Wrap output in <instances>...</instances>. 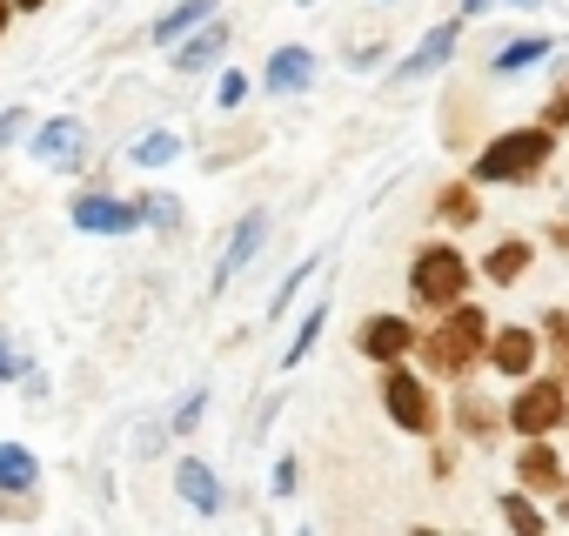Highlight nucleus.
I'll use <instances>...</instances> for the list:
<instances>
[{
  "instance_id": "nucleus-1",
  "label": "nucleus",
  "mask_w": 569,
  "mask_h": 536,
  "mask_svg": "<svg viewBox=\"0 0 569 536\" xmlns=\"http://www.w3.org/2000/svg\"><path fill=\"white\" fill-rule=\"evenodd\" d=\"M549 161H556V128L549 121H522V128H502L496 141L476 148L469 181L476 188H529V181H542Z\"/></svg>"
},
{
  "instance_id": "nucleus-2",
  "label": "nucleus",
  "mask_w": 569,
  "mask_h": 536,
  "mask_svg": "<svg viewBox=\"0 0 569 536\" xmlns=\"http://www.w3.org/2000/svg\"><path fill=\"white\" fill-rule=\"evenodd\" d=\"M489 329H496V322H489L476 302H456V309H442L436 329L416 336V356H422L442 383H469V376L489 363Z\"/></svg>"
},
{
  "instance_id": "nucleus-3",
  "label": "nucleus",
  "mask_w": 569,
  "mask_h": 536,
  "mask_svg": "<svg viewBox=\"0 0 569 536\" xmlns=\"http://www.w3.org/2000/svg\"><path fill=\"white\" fill-rule=\"evenodd\" d=\"M469 282H476V261H469L456 241H422V248L409 255V296H416L429 316L469 302Z\"/></svg>"
},
{
  "instance_id": "nucleus-4",
  "label": "nucleus",
  "mask_w": 569,
  "mask_h": 536,
  "mask_svg": "<svg viewBox=\"0 0 569 536\" xmlns=\"http://www.w3.org/2000/svg\"><path fill=\"white\" fill-rule=\"evenodd\" d=\"M382 409H389V423L402 429V436H436L442 429V409H436V389L409 369V356L402 363H382Z\"/></svg>"
},
{
  "instance_id": "nucleus-5",
  "label": "nucleus",
  "mask_w": 569,
  "mask_h": 536,
  "mask_svg": "<svg viewBox=\"0 0 569 536\" xmlns=\"http://www.w3.org/2000/svg\"><path fill=\"white\" fill-rule=\"evenodd\" d=\"M502 416H509L516 436H556V429L569 423V383H562L556 369H549V376L536 369V376L516 383V396L502 403Z\"/></svg>"
},
{
  "instance_id": "nucleus-6",
  "label": "nucleus",
  "mask_w": 569,
  "mask_h": 536,
  "mask_svg": "<svg viewBox=\"0 0 569 536\" xmlns=\"http://www.w3.org/2000/svg\"><path fill=\"white\" fill-rule=\"evenodd\" d=\"M28 155L54 175H81L88 168V121L81 115H48L34 135H28Z\"/></svg>"
},
{
  "instance_id": "nucleus-7",
  "label": "nucleus",
  "mask_w": 569,
  "mask_h": 536,
  "mask_svg": "<svg viewBox=\"0 0 569 536\" xmlns=\"http://www.w3.org/2000/svg\"><path fill=\"white\" fill-rule=\"evenodd\" d=\"M456 54H462V21H436V28L409 48V61H402L389 81H396V88H409V81H436Z\"/></svg>"
},
{
  "instance_id": "nucleus-8",
  "label": "nucleus",
  "mask_w": 569,
  "mask_h": 536,
  "mask_svg": "<svg viewBox=\"0 0 569 536\" xmlns=\"http://www.w3.org/2000/svg\"><path fill=\"white\" fill-rule=\"evenodd\" d=\"M416 336H422V329H416L409 316L382 309V316H369V322L356 329V356H369V363L382 369V363H402V356H416Z\"/></svg>"
},
{
  "instance_id": "nucleus-9",
  "label": "nucleus",
  "mask_w": 569,
  "mask_h": 536,
  "mask_svg": "<svg viewBox=\"0 0 569 536\" xmlns=\"http://www.w3.org/2000/svg\"><path fill=\"white\" fill-rule=\"evenodd\" d=\"M261 248H268V215L254 208V215H241V221H234V235H228V248H221V261H214V276H208V296H228V289H234V276H241V268H248Z\"/></svg>"
},
{
  "instance_id": "nucleus-10",
  "label": "nucleus",
  "mask_w": 569,
  "mask_h": 536,
  "mask_svg": "<svg viewBox=\"0 0 569 536\" xmlns=\"http://www.w3.org/2000/svg\"><path fill=\"white\" fill-rule=\"evenodd\" d=\"M536 363H542V329H522V322H509V329H489V369H496L502 383H522V376H536Z\"/></svg>"
},
{
  "instance_id": "nucleus-11",
  "label": "nucleus",
  "mask_w": 569,
  "mask_h": 536,
  "mask_svg": "<svg viewBox=\"0 0 569 536\" xmlns=\"http://www.w3.org/2000/svg\"><path fill=\"white\" fill-rule=\"evenodd\" d=\"M516 483H522L529 496H562V489H569V469H562V456H556V436H522V449H516Z\"/></svg>"
},
{
  "instance_id": "nucleus-12",
  "label": "nucleus",
  "mask_w": 569,
  "mask_h": 536,
  "mask_svg": "<svg viewBox=\"0 0 569 536\" xmlns=\"http://www.w3.org/2000/svg\"><path fill=\"white\" fill-rule=\"evenodd\" d=\"M316 48H302V41H289V48H274L268 54V68H261V88L274 95V101H296V95H309L316 88Z\"/></svg>"
},
{
  "instance_id": "nucleus-13",
  "label": "nucleus",
  "mask_w": 569,
  "mask_h": 536,
  "mask_svg": "<svg viewBox=\"0 0 569 536\" xmlns=\"http://www.w3.org/2000/svg\"><path fill=\"white\" fill-rule=\"evenodd\" d=\"M74 228L81 235H134L141 215H134V201H121L108 188H88V195H74Z\"/></svg>"
},
{
  "instance_id": "nucleus-14",
  "label": "nucleus",
  "mask_w": 569,
  "mask_h": 536,
  "mask_svg": "<svg viewBox=\"0 0 569 536\" xmlns=\"http://www.w3.org/2000/svg\"><path fill=\"white\" fill-rule=\"evenodd\" d=\"M228 41H234V28H228L221 14H214V21H201L194 34H181V41H174V75H208V68L228 54Z\"/></svg>"
},
{
  "instance_id": "nucleus-15",
  "label": "nucleus",
  "mask_w": 569,
  "mask_h": 536,
  "mask_svg": "<svg viewBox=\"0 0 569 536\" xmlns=\"http://www.w3.org/2000/svg\"><path fill=\"white\" fill-rule=\"evenodd\" d=\"M529 268H536V241H529V235H502V241L476 261V276H482V282H496V289H516Z\"/></svg>"
},
{
  "instance_id": "nucleus-16",
  "label": "nucleus",
  "mask_w": 569,
  "mask_h": 536,
  "mask_svg": "<svg viewBox=\"0 0 569 536\" xmlns=\"http://www.w3.org/2000/svg\"><path fill=\"white\" fill-rule=\"evenodd\" d=\"M174 496H181L194 516H221V483H214V469H208L201 456H181V463H174Z\"/></svg>"
},
{
  "instance_id": "nucleus-17",
  "label": "nucleus",
  "mask_w": 569,
  "mask_h": 536,
  "mask_svg": "<svg viewBox=\"0 0 569 536\" xmlns=\"http://www.w3.org/2000/svg\"><path fill=\"white\" fill-rule=\"evenodd\" d=\"M429 215H436V228H476L482 221V195H476V181H442L436 188V201H429Z\"/></svg>"
},
{
  "instance_id": "nucleus-18",
  "label": "nucleus",
  "mask_w": 569,
  "mask_h": 536,
  "mask_svg": "<svg viewBox=\"0 0 569 536\" xmlns=\"http://www.w3.org/2000/svg\"><path fill=\"white\" fill-rule=\"evenodd\" d=\"M556 54V34H516V41H502L496 48V61H489V75L496 81H516V75H529L536 61H549Z\"/></svg>"
},
{
  "instance_id": "nucleus-19",
  "label": "nucleus",
  "mask_w": 569,
  "mask_h": 536,
  "mask_svg": "<svg viewBox=\"0 0 569 536\" xmlns=\"http://www.w3.org/2000/svg\"><path fill=\"white\" fill-rule=\"evenodd\" d=\"M214 14H221V0H174V8L148 28V41H154V48H174L181 34H194V28H201V21H214Z\"/></svg>"
},
{
  "instance_id": "nucleus-20",
  "label": "nucleus",
  "mask_w": 569,
  "mask_h": 536,
  "mask_svg": "<svg viewBox=\"0 0 569 536\" xmlns=\"http://www.w3.org/2000/svg\"><path fill=\"white\" fill-rule=\"evenodd\" d=\"M456 429H462L469 443H496V436L509 429V416H502V409H496L489 396H476V389H462V396H456Z\"/></svg>"
},
{
  "instance_id": "nucleus-21",
  "label": "nucleus",
  "mask_w": 569,
  "mask_h": 536,
  "mask_svg": "<svg viewBox=\"0 0 569 536\" xmlns=\"http://www.w3.org/2000/svg\"><path fill=\"white\" fill-rule=\"evenodd\" d=\"M34 483H41V456L21 449V443H0V489H8V496H34Z\"/></svg>"
},
{
  "instance_id": "nucleus-22",
  "label": "nucleus",
  "mask_w": 569,
  "mask_h": 536,
  "mask_svg": "<svg viewBox=\"0 0 569 536\" xmlns=\"http://www.w3.org/2000/svg\"><path fill=\"white\" fill-rule=\"evenodd\" d=\"M134 215H141V228L174 235V228H181V195H168V188H141V195H134Z\"/></svg>"
},
{
  "instance_id": "nucleus-23",
  "label": "nucleus",
  "mask_w": 569,
  "mask_h": 536,
  "mask_svg": "<svg viewBox=\"0 0 569 536\" xmlns=\"http://www.w3.org/2000/svg\"><path fill=\"white\" fill-rule=\"evenodd\" d=\"M174 155H181V135H174V128H148V135L128 148V168H168Z\"/></svg>"
},
{
  "instance_id": "nucleus-24",
  "label": "nucleus",
  "mask_w": 569,
  "mask_h": 536,
  "mask_svg": "<svg viewBox=\"0 0 569 536\" xmlns=\"http://www.w3.org/2000/svg\"><path fill=\"white\" fill-rule=\"evenodd\" d=\"M322 329H329V302H316V309L302 316V329L289 336V349H281V369H302V356H316V343H322Z\"/></svg>"
},
{
  "instance_id": "nucleus-25",
  "label": "nucleus",
  "mask_w": 569,
  "mask_h": 536,
  "mask_svg": "<svg viewBox=\"0 0 569 536\" xmlns=\"http://www.w3.org/2000/svg\"><path fill=\"white\" fill-rule=\"evenodd\" d=\"M542 356H556V376L569 383V309H542Z\"/></svg>"
},
{
  "instance_id": "nucleus-26",
  "label": "nucleus",
  "mask_w": 569,
  "mask_h": 536,
  "mask_svg": "<svg viewBox=\"0 0 569 536\" xmlns=\"http://www.w3.org/2000/svg\"><path fill=\"white\" fill-rule=\"evenodd\" d=\"M316 268H322V255H302V261H296V268H289V276H281V289H274V296H268V322H281V316H289V302H296V296H302V282H309V276H316Z\"/></svg>"
},
{
  "instance_id": "nucleus-27",
  "label": "nucleus",
  "mask_w": 569,
  "mask_h": 536,
  "mask_svg": "<svg viewBox=\"0 0 569 536\" xmlns=\"http://www.w3.org/2000/svg\"><path fill=\"white\" fill-rule=\"evenodd\" d=\"M496 509H502V523H509V529H549V516L536 509V496H529L522 483H516V489H502V503H496Z\"/></svg>"
},
{
  "instance_id": "nucleus-28",
  "label": "nucleus",
  "mask_w": 569,
  "mask_h": 536,
  "mask_svg": "<svg viewBox=\"0 0 569 536\" xmlns=\"http://www.w3.org/2000/svg\"><path fill=\"white\" fill-rule=\"evenodd\" d=\"M201 416H208V389L194 383V389L174 403V416H168V436H194V429H201Z\"/></svg>"
},
{
  "instance_id": "nucleus-29",
  "label": "nucleus",
  "mask_w": 569,
  "mask_h": 536,
  "mask_svg": "<svg viewBox=\"0 0 569 536\" xmlns=\"http://www.w3.org/2000/svg\"><path fill=\"white\" fill-rule=\"evenodd\" d=\"M241 101H248V75H241V68H228V75L214 81V108H221V115H234Z\"/></svg>"
},
{
  "instance_id": "nucleus-30",
  "label": "nucleus",
  "mask_w": 569,
  "mask_h": 536,
  "mask_svg": "<svg viewBox=\"0 0 569 536\" xmlns=\"http://www.w3.org/2000/svg\"><path fill=\"white\" fill-rule=\"evenodd\" d=\"M296 483H302V456H274V476H268V489H274V496H296Z\"/></svg>"
},
{
  "instance_id": "nucleus-31",
  "label": "nucleus",
  "mask_w": 569,
  "mask_h": 536,
  "mask_svg": "<svg viewBox=\"0 0 569 536\" xmlns=\"http://www.w3.org/2000/svg\"><path fill=\"white\" fill-rule=\"evenodd\" d=\"M168 443H174V436H168V423H141V429H134V456H141V463H148V456H161Z\"/></svg>"
},
{
  "instance_id": "nucleus-32",
  "label": "nucleus",
  "mask_w": 569,
  "mask_h": 536,
  "mask_svg": "<svg viewBox=\"0 0 569 536\" xmlns=\"http://www.w3.org/2000/svg\"><path fill=\"white\" fill-rule=\"evenodd\" d=\"M389 61V48L382 41H362V48H349V75H376Z\"/></svg>"
},
{
  "instance_id": "nucleus-33",
  "label": "nucleus",
  "mask_w": 569,
  "mask_h": 536,
  "mask_svg": "<svg viewBox=\"0 0 569 536\" xmlns=\"http://www.w3.org/2000/svg\"><path fill=\"white\" fill-rule=\"evenodd\" d=\"M21 135H28V108H0V155H8Z\"/></svg>"
},
{
  "instance_id": "nucleus-34",
  "label": "nucleus",
  "mask_w": 569,
  "mask_h": 536,
  "mask_svg": "<svg viewBox=\"0 0 569 536\" xmlns=\"http://www.w3.org/2000/svg\"><path fill=\"white\" fill-rule=\"evenodd\" d=\"M542 121H549V128H556V135H562V128H569V81H562V88H556V95H549V101H542Z\"/></svg>"
},
{
  "instance_id": "nucleus-35",
  "label": "nucleus",
  "mask_w": 569,
  "mask_h": 536,
  "mask_svg": "<svg viewBox=\"0 0 569 536\" xmlns=\"http://www.w3.org/2000/svg\"><path fill=\"white\" fill-rule=\"evenodd\" d=\"M0 383H28V363L14 356V343L0 336Z\"/></svg>"
},
{
  "instance_id": "nucleus-36",
  "label": "nucleus",
  "mask_w": 569,
  "mask_h": 536,
  "mask_svg": "<svg viewBox=\"0 0 569 536\" xmlns=\"http://www.w3.org/2000/svg\"><path fill=\"white\" fill-rule=\"evenodd\" d=\"M549 241H556V248H569V215H562V221L549 228Z\"/></svg>"
},
{
  "instance_id": "nucleus-37",
  "label": "nucleus",
  "mask_w": 569,
  "mask_h": 536,
  "mask_svg": "<svg viewBox=\"0 0 569 536\" xmlns=\"http://www.w3.org/2000/svg\"><path fill=\"white\" fill-rule=\"evenodd\" d=\"M48 8V0H14V14H41Z\"/></svg>"
},
{
  "instance_id": "nucleus-38",
  "label": "nucleus",
  "mask_w": 569,
  "mask_h": 536,
  "mask_svg": "<svg viewBox=\"0 0 569 536\" xmlns=\"http://www.w3.org/2000/svg\"><path fill=\"white\" fill-rule=\"evenodd\" d=\"M8 21H14V0H0V34H8Z\"/></svg>"
},
{
  "instance_id": "nucleus-39",
  "label": "nucleus",
  "mask_w": 569,
  "mask_h": 536,
  "mask_svg": "<svg viewBox=\"0 0 569 536\" xmlns=\"http://www.w3.org/2000/svg\"><path fill=\"white\" fill-rule=\"evenodd\" d=\"M556 503H562V509H556V516H549V523H569V489H562V496H556Z\"/></svg>"
},
{
  "instance_id": "nucleus-40",
  "label": "nucleus",
  "mask_w": 569,
  "mask_h": 536,
  "mask_svg": "<svg viewBox=\"0 0 569 536\" xmlns=\"http://www.w3.org/2000/svg\"><path fill=\"white\" fill-rule=\"evenodd\" d=\"M482 8H489V0H462V14H482Z\"/></svg>"
},
{
  "instance_id": "nucleus-41",
  "label": "nucleus",
  "mask_w": 569,
  "mask_h": 536,
  "mask_svg": "<svg viewBox=\"0 0 569 536\" xmlns=\"http://www.w3.org/2000/svg\"><path fill=\"white\" fill-rule=\"evenodd\" d=\"M509 8H542V0H509Z\"/></svg>"
},
{
  "instance_id": "nucleus-42",
  "label": "nucleus",
  "mask_w": 569,
  "mask_h": 536,
  "mask_svg": "<svg viewBox=\"0 0 569 536\" xmlns=\"http://www.w3.org/2000/svg\"><path fill=\"white\" fill-rule=\"evenodd\" d=\"M296 8H316V0H296Z\"/></svg>"
}]
</instances>
